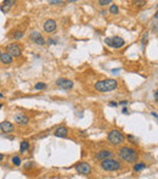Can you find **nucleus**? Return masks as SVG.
I'll list each match as a JSON object with an SVG mask.
<instances>
[{"label": "nucleus", "instance_id": "nucleus-34", "mask_svg": "<svg viewBox=\"0 0 158 179\" xmlns=\"http://www.w3.org/2000/svg\"><path fill=\"white\" fill-rule=\"evenodd\" d=\"M152 116H153V117H156V118L158 119V115H157V113H155V112H152Z\"/></svg>", "mask_w": 158, "mask_h": 179}, {"label": "nucleus", "instance_id": "nucleus-22", "mask_svg": "<svg viewBox=\"0 0 158 179\" xmlns=\"http://www.w3.org/2000/svg\"><path fill=\"white\" fill-rule=\"evenodd\" d=\"M22 37H23V32H21V31H16L14 33V38L15 39H21Z\"/></svg>", "mask_w": 158, "mask_h": 179}, {"label": "nucleus", "instance_id": "nucleus-23", "mask_svg": "<svg viewBox=\"0 0 158 179\" xmlns=\"http://www.w3.org/2000/svg\"><path fill=\"white\" fill-rule=\"evenodd\" d=\"M109 4H112L111 0H100L98 1V5H101V6H106V5H109Z\"/></svg>", "mask_w": 158, "mask_h": 179}, {"label": "nucleus", "instance_id": "nucleus-21", "mask_svg": "<svg viewBox=\"0 0 158 179\" xmlns=\"http://www.w3.org/2000/svg\"><path fill=\"white\" fill-rule=\"evenodd\" d=\"M34 88H36L37 90H40V89H45L46 84H45V83H43V82H39V83H37V84L34 85Z\"/></svg>", "mask_w": 158, "mask_h": 179}, {"label": "nucleus", "instance_id": "nucleus-29", "mask_svg": "<svg viewBox=\"0 0 158 179\" xmlns=\"http://www.w3.org/2000/svg\"><path fill=\"white\" fill-rule=\"evenodd\" d=\"M117 105H118V104H117L116 101H111V103H109V106H112V107H116Z\"/></svg>", "mask_w": 158, "mask_h": 179}, {"label": "nucleus", "instance_id": "nucleus-17", "mask_svg": "<svg viewBox=\"0 0 158 179\" xmlns=\"http://www.w3.org/2000/svg\"><path fill=\"white\" fill-rule=\"evenodd\" d=\"M146 168V165L144 162H136L135 165H134V171L135 172H141Z\"/></svg>", "mask_w": 158, "mask_h": 179}, {"label": "nucleus", "instance_id": "nucleus-6", "mask_svg": "<svg viewBox=\"0 0 158 179\" xmlns=\"http://www.w3.org/2000/svg\"><path fill=\"white\" fill-rule=\"evenodd\" d=\"M6 52H9L12 57H18L22 54V49H21V46L18 44L12 43V44L6 45Z\"/></svg>", "mask_w": 158, "mask_h": 179}, {"label": "nucleus", "instance_id": "nucleus-27", "mask_svg": "<svg viewBox=\"0 0 158 179\" xmlns=\"http://www.w3.org/2000/svg\"><path fill=\"white\" fill-rule=\"evenodd\" d=\"M134 4H135V5H137V6H140V8H141V6H144V5L146 4V1H135V3H134Z\"/></svg>", "mask_w": 158, "mask_h": 179}, {"label": "nucleus", "instance_id": "nucleus-4", "mask_svg": "<svg viewBox=\"0 0 158 179\" xmlns=\"http://www.w3.org/2000/svg\"><path fill=\"white\" fill-rule=\"evenodd\" d=\"M101 168L106 172H116V171H119L122 168V163L119 161H117L114 158H108V160H105L101 162Z\"/></svg>", "mask_w": 158, "mask_h": 179}, {"label": "nucleus", "instance_id": "nucleus-15", "mask_svg": "<svg viewBox=\"0 0 158 179\" xmlns=\"http://www.w3.org/2000/svg\"><path fill=\"white\" fill-rule=\"evenodd\" d=\"M55 136H57V138H66V136L68 135V129L67 127H58L55 132H54Z\"/></svg>", "mask_w": 158, "mask_h": 179}, {"label": "nucleus", "instance_id": "nucleus-36", "mask_svg": "<svg viewBox=\"0 0 158 179\" xmlns=\"http://www.w3.org/2000/svg\"><path fill=\"white\" fill-rule=\"evenodd\" d=\"M0 99H4V95H3V93H0Z\"/></svg>", "mask_w": 158, "mask_h": 179}, {"label": "nucleus", "instance_id": "nucleus-12", "mask_svg": "<svg viewBox=\"0 0 158 179\" xmlns=\"http://www.w3.org/2000/svg\"><path fill=\"white\" fill-rule=\"evenodd\" d=\"M15 122L17 124H20V126H26V124L29 123V117L26 116L25 113H17V115L15 116Z\"/></svg>", "mask_w": 158, "mask_h": 179}, {"label": "nucleus", "instance_id": "nucleus-26", "mask_svg": "<svg viewBox=\"0 0 158 179\" xmlns=\"http://www.w3.org/2000/svg\"><path fill=\"white\" fill-rule=\"evenodd\" d=\"M48 43H49L50 45H55V44H57V40H55V39H51V38H50V39L48 40Z\"/></svg>", "mask_w": 158, "mask_h": 179}, {"label": "nucleus", "instance_id": "nucleus-1", "mask_svg": "<svg viewBox=\"0 0 158 179\" xmlns=\"http://www.w3.org/2000/svg\"><path fill=\"white\" fill-rule=\"evenodd\" d=\"M118 156L120 160H123L127 163L135 165L139 160V152L134 147L130 146H122L118 150Z\"/></svg>", "mask_w": 158, "mask_h": 179}, {"label": "nucleus", "instance_id": "nucleus-3", "mask_svg": "<svg viewBox=\"0 0 158 179\" xmlns=\"http://www.w3.org/2000/svg\"><path fill=\"white\" fill-rule=\"evenodd\" d=\"M107 140H108L109 144H112L114 146H118L125 141V135L118 129H112L107 135Z\"/></svg>", "mask_w": 158, "mask_h": 179}, {"label": "nucleus", "instance_id": "nucleus-24", "mask_svg": "<svg viewBox=\"0 0 158 179\" xmlns=\"http://www.w3.org/2000/svg\"><path fill=\"white\" fill-rule=\"evenodd\" d=\"M49 4L50 5H62L63 1H58V0H50Z\"/></svg>", "mask_w": 158, "mask_h": 179}, {"label": "nucleus", "instance_id": "nucleus-35", "mask_svg": "<svg viewBox=\"0 0 158 179\" xmlns=\"http://www.w3.org/2000/svg\"><path fill=\"white\" fill-rule=\"evenodd\" d=\"M155 19H158V10L156 11V14H155Z\"/></svg>", "mask_w": 158, "mask_h": 179}, {"label": "nucleus", "instance_id": "nucleus-33", "mask_svg": "<svg viewBox=\"0 0 158 179\" xmlns=\"http://www.w3.org/2000/svg\"><path fill=\"white\" fill-rule=\"evenodd\" d=\"M3 160H4V155H3V154H0V162H1Z\"/></svg>", "mask_w": 158, "mask_h": 179}, {"label": "nucleus", "instance_id": "nucleus-31", "mask_svg": "<svg viewBox=\"0 0 158 179\" xmlns=\"http://www.w3.org/2000/svg\"><path fill=\"white\" fill-rule=\"evenodd\" d=\"M153 96H155V100H156V101H158V90H156V92H155V95H153Z\"/></svg>", "mask_w": 158, "mask_h": 179}, {"label": "nucleus", "instance_id": "nucleus-20", "mask_svg": "<svg viewBox=\"0 0 158 179\" xmlns=\"http://www.w3.org/2000/svg\"><path fill=\"white\" fill-rule=\"evenodd\" d=\"M11 161H12V163H14L15 166H17V167L21 166V163H22V162H21V158H20L18 156H14Z\"/></svg>", "mask_w": 158, "mask_h": 179}, {"label": "nucleus", "instance_id": "nucleus-8", "mask_svg": "<svg viewBox=\"0 0 158 179\" xmlns=\"http://www.w3.org/2000/svg\"><path fill=\"white\" fill-rule=\"evenodd\" d=\"M43 28H44V31L45 32H48V33H52V32H55L56 31V28H57V23L55 20H46L44 22V25H43Z\"/></svg>", "mask_w": 158, "mask_h": 179}, {"label": "nucleus", "instance_id": "nucleus-7", "mask_svg": "<svg viewBox=\"0 0 158 179\" xmlns=\"http://www.w3.org/2000/svg\"><path fill=\"white\" fill-rule=\"evenodd\" d=\"M91 166L88 163V162H80L77 165V167H75V171H77L79 174H89V173H91Z\"/></svg>", "mask_w": 158, "mask_h": 179}, {"label": "nucleus", "instance_id": "nucleus-16", "mask_svg": "<svg viewBox=\"0 0 158 179\" xmlns=\"http://www.w3.org/2000/svg\"><path fill=\"white\" fill-rule=\"evenodd\" d=\"M12 60L14 57L10 55L9 52H1V55H0V61H1V63L4 65H10V63H12Z\"/></svg>", "mask_w": 158, "mask_h": 179}, {"label": "nucleus", "instance_id": "nucleus-5", "mask_svg": "<svg viewBox=\"0 0 158 179\" xmlns=\"http://www.w3.org/2000/svg\"><path fill=\"white\" fill-rule=\"evenodd\" d=\"M105 44L111 48H114V49H120V48L125 45V40L122 37L116 35V37H112V38H106L105 39Z\"/></svg>", "mask_w": 158, "mask_h": 179}, {"label": "nucleus", "instance_id": "nucleus-19", "mask_svg": "<svg viewBox=\"0 0 158 179\" xmlns=\"http://www.w3.org/2000/svg\"><path fill=\"white\" fill-rule=\"evenodd\" d=\"M109 12H111V14H113V15H117V14L119 12L118 6H117L116 4H112V5L109 6Z\"/></svg>", "mask_w": 158, "mask_h": 179}, {"label": "nucleus", "instance_id": "nucleus-10", "mask_svg": "<svg viewBox=\"0 0 158 179\" xmlns=\"http://www.w3.org/2000/svg\"><path fill=\"white\" fill-rule=\"evenodd\" d=\"M112 156H113V152L111 151V150H107V149H105V150H100L98 152H96L95 158H96V160H100V161H105V160L112 158Z\"/></svg>", "mask_w": 158, "mask_h": 179}, {"label": "nucleus", "instance_id": "nucleus-9", "mask_svg": "<svg viewBox=\"0 0 158 179\" xmlns=\"http://www.w3.org/2000/svg\"><path fill=\"white\" fill-rule=\"evenodd\" d=\"M56 84L57 87H60L61 89H65V90H69V89L73 88V82L66 78H58L56 81Z\"/></svg>", "mask_w": 158, "mask_h": 179}, {"label": "nucleus", "instance_id": "nucleus-25", "mask_svg": "<svg viewBox=\"0 0 158 179\" xmlns=\"http://www.w3.org/2000/svg\"><path fill=\"white\" fill-rule=\"evenodd\" d=\"M147 38H148V33H145L144 38H142V44L144 45H146V43H147Z\"/></svg>", "mask_w": 158, "mask_h": 179}, {"label": "nucleus", "instance_id": "nucleus-28", "mask_svg": "<svg viewBox=\"0 0 158 179\" xmlns=\"http://www.w3.org/2000/svg\"><path fill=\"white\" fill-rule=\"evenodd\" d=\"M128 104H129V103H128V101H127V100H124V101H120V103H119L118 105H123V106H127Z\"/></svg>", "mask_w": 158, "mask_h": 179}, {"label": "nucleus", "instance_id": "nucleus-30", "mask_svg": "<svg viewBox=\"0 0 158 179\" xmlns=\"http://www.w3.org/2000/svg\"><path fill=\"white\" fill-rule=\"evenodd\" d=\"M120 71V68H114V70H112V73H114V74H117Z\"/></svg>", "mask_w": 158, "mask_h": 179}, {"label": "nucleus", "instance_id": "nucleus-38", "mask_svg": "<svg viewBox=\"0 0 158 179\" xmlns=\"http://www.w3.org/2000/svg\"><path fill=\"white\" fill-rule=\"evenodd\" d=\"M0 55H1V50H0Z\"/></svg>", "mask_w": 158, "mask_h": 179}, {"label": "nucleus", "instance_id": "nucleus-11", "mask_svg": "<svg viewBox=\"0 0 158 179\" xmlns=\"http://www.w3.org/2000/svg\"><path fill=\"white\" fill-rule=\"evenodd\" d=\"M29 38H31L34 43L38 44V45H44L45 44V39L42 37V33H39L37 31H34L31 33V35H29Z\"/></svg>", "mask_w": 158, "mask_h": 179}, {"label": "nucleus", "instance_id": "nucleus-18", "mask_svg": "<svg viewBox=\"0 0 158 179\" xmlns=\"http://www.w3.org/2000/svg\"><path fill=\"white\" fill-rule=\"evenodd\" d=\"M29 149V143L27 141V140H25V141H22L21 143V145H20V150H21V152H26L27 150Z\"/></svg>", "mask_w": 158, "mask_h": 179}, {"label": "nucleus", "instance_id": "nucleus-14", "mask_svg": "<svg viewBox=\"0 0 158 179\" xmlns=\"http://www.w3.org/2000/svg\"><path fill=\"white\" fill-rule=\"evenodd\" d=\"M14 5H15V1H12V0H4L1 3V6H0V10L6 14V12H9L10 9L12 8Z\"/></svg>", "mask_w": 158, "mask_h": 179}, {"label": "nucleus", "instance_id": "nucleus-37", "mask_svg": "<svg viewBox=\"0 0 158 179\" xmlns=\"http://www.w3.org/2000/svg\"><path fill=\"white\" fill-rule=\"evenodd\" d=\"M1 107H3V104H0V109H1Z\"/></svg>", "mask_w": 158, "mask_h": 179}, {"label": "nucleus", "instance_id": "nucleus-13", "mask_svg": "<svg viewBox=\"0 0 158 179\" xmlns=\"http://www.w3.org/2000/svg\"><path fill=\"white\" fill-rule=\"evenodd\" d=\"M0 129L3 130V133H12L15 127H14V124L11 123V122L4 121V122L0 123Z\"/></svg>", "mask_w": 158, "mask_h": 179}, {"label": "nucleus", "instance_id": "nucleus-2", "mask_svg": "<svg viewBox=\"0 0 158 179\" xmlns=\"http://www.w3.org/2000/svg\"><path fill=\"white\" fill-rule=\"evenodd\" d=\"M118 87V82L116 79L112 78H108V79H102V81H98L95 83V88L96 92H100V93H106V92H112L114 89Z\"/></svg>", "mask_w": 158, "mask_h": 179}, {"label": "nucleus", "instance_id": "nucleus-32", "mask_svg": "<svg viewBox=\"0 0 158 179\" xmlns=\"http://www.w3.org/2000/svg\"><path fill=\"white\" fill-rule=\"evenodd\" d=\"M122 112H123V113H125V115H127V113H128V109H127V107H124V109L122 110Z\"/></svg>", "mask_w": 158, "mask_h": 179}]
</instances>
